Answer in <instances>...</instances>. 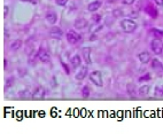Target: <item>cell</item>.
I'll return each mask as SVG.
<instances>
[{"label": "cell", "mask_w": 163, "mask_h": 134, "mask_svg": "<svg viewBox=\"0 0 163 134\" xmlns=\"http://www.w3.org/2000/svg\"><path fill=\"white\" fill-rule=\"evenodd\" d=\"M121 28L122 30L126 33H132L133 31L137 29V23L134 21H132L131 19H124L121 21Z\"/></svg>", "instance_id": "6da1fadb"}, {"label": "cell", "mask_w": 163, "mask_h": 134, "mask_svg": "<svg viewBox=\"0 0 163 134\" xmlns=\"http://www.w3.org/2000/svg\"><path fill=\"white\" fill-rule=\"evenodd\" d=\"M90 80L93 82L96 86H102L103 85V79H102V73L98 70L92 71L90 73Z\"/></svg>", "instance_id": "7a4b0ae2"}, {"label": "cell", "mask_w": 163, "mask_h": 134, "mask_svg": "<svg viewBox=\"0 0 163 134\" xmlns=\"http://www.w3.org/2000/svg\"><path fill=\"white\" fill-rule=\"evenodd\" d=\"M65 38H67L68 42L71 44V45H75V44H77L79 40H82V36L78 34L77 32H75V31H73V30H70V31L67 32Z\"/></svg>", "instance_id": "3957f363"}, {"label": "cell", "mask_w": 163, "mask_h": 134, "mask_svg": "<svg viewBox=\"0 0 163 134\" xmlns=\"http://www.w3.org/2000/svg\"><path fill=\"white\" fill-rule=\"evenodd\" d=\"M151 48H152V51L154 52V54H156V55H160V54H162V51H163V42L161 41V39H154L152 40L151 42Z\"/></svg>", "instance_id": "277c9868"}, {"label": "cell", "mask_w": 163, "mask_h": 134, "mask_svg": "<svg viewBox=\"0 0 163 134\" xmlns=\"http://www.w3.org/2000/svg\"><path fill=\"white\" fill-rule=\"evenodd\" d=\"M37 56H38V59H39L42 62H44V63H48V62L51 61V56H50V54L47 53L46 49H44V48H40V49L38 51Z\"/></svg>", "instance_id": "5b68a950"}, {"label": "cell", "mask_w": 163, "mask_h": 134, "mask_svg": "<svg viewBox=\"0 0 163 134\" xmlns=\"http://www.w3.org/2000/svg\"><path fill=\"white\" fill-rule=\"evenodd\" d=\"M50 36L53 37V38H55V39H62V37H63V31L61 30L59 27H53V28H51V30H50Z\"/></svg>", "instance_id": "8992f818"}, {"label": "cell", "mask_w": 163, "mask_h": 134, "mask_svg": "<svg viewBox=\"0 0 163 134\" xmlns=\"http://www.w3.org/2000/svg\"><path fill=\"white\" fill-rule=\"evenodd\" d=\"M45 94H46V92H45V88L44 87H37L34 91H33L32 93V99H36V100H42V99H44L45 97Z\"/></svg>", "instance_id": "52a82bcc"}, {"label": "cell", "mask_w": 163, "mask_h": 134, "mask_svg": "<svg viewBox=\"0 0 163 134\" xmlns=\"http://www.w3.org/2000/svg\"><path fill=\"white\" fill-rule=\"evenodd\" d=\"M87 25H88V22L85 19H83V17L77 19L75 21V23H74V27H75V29H77V30H84L85 28H87Z\"/></svg>", "instance_id": "ba28073f"}, {"label": "cell", "mask_w": 163, "mask_h": 134, "mask_svg": "<svg viewBox=\"0 0 163 134\" xmlns=\"http://www.w3.org/2000/svg\"><path fill=\"white\" fill-rule=\"evenodd\" d=\"M82 56H83V59H84L86 64L92 63V60H91V48L90 47H84L82 49Z\"/></svg>", "instance_id": "9c48e42d"}, {"label": "cell", "mask_w": 163, "mask_h": 134, "mask_svg": "<svg viewBox=\"0 0 163 134\" xmlns=\"http://www.w3.org/2000/svg\"><path fill=\"white\" fill-rule=\"evenodd\" d=\"M45 17H46V21L50 24H52V25H54L55 23H56V21H57V15H56L55 11H48Z\"/></svg>", "instance_id": "30bf717a"}, {"label": "cell", "mask_w": 163, "mask_h": 134, "mask_svg": "<svg viewBox=\"0 0 163 134\" xmlns=\"http://www.w3.org/2000/svg\"><path fill=\"white\" fill-rule=\"evenodd\" d=\"M101 5H102V2L99 1V0H96V1H93V2H90L88 6H87V10L94 13V11H97V10L101 7Z\"/></svg>", "instance_id": "8fae6325"}, {"label": "cell", "mask_w": 163, "mask_h": 134, "mask_svg": "<svg viewBox=\"0 0 163 134\" xmlns=\"http://www.w3.org/2000/svg\"><path fill=\"white\" fill-rule=\"evenodd\" d=\"M138 59H139V61L144 63V64H146V63H148V62L151 61V55H149V53L148 52H141V53H139L138 54Z\"/></svg>", "instance_id": "7c38bea8"}, {"label": "cell", "mask_w": 163, "mask_h": 134, "mask_svg": "<svg viewBox=\"0 0 163 134\" xmlns=\"http://www.w3.org/2000/svg\"><path fill=\"white\" fill-rule=\"evenodd\" d=\"M86 75H87V67L86 65H84V67H82L80 70L76 73L75 78H76V80H83V79L86 77Z\"/></svg>", "instance_id": "4fadbf2b"}, {"label": "cell", "mask_w": 163, "mask_h": 134, "mask_svg": "<svg viewBox=\"0 0 163 134\" xmlns=\"http://www.w3.org/2000/svg\"><path fill=\"white\" fill-rule=\"evenodd\" d=\"M151 67H152V69H154V70H156V71H159V72H161L163 70V64L160 62V60H157V59L152 60Z\"/></svg>", "instance_id": "5bb4252c"}, {"label": "cell", "mask_w": 163, "mask_h": 134, "mask_svg": "<svg viewBox=\"0 0 163 134\" xmlns=\"http://www.w3.org/2000/svg\"><path fill=\"white\" fill-rule=\"evenodd\" d=\"M80 64H82L80 56H79V55H74V56L71 57V67H73L74 69H77V68L80 67Z\"/></svg>", "instance_id": "9a60e30c"}, {"label": "cell", "mask_w": 163, "mask_h": 134, "mask_svg": "<svg viewBox=\"0 0 163 134\" xmlns=\"http://www.w3.org/2000/svg\"><path fill=\"white\" fill-rule=\"evenodd\" d=\"M21 46H22V40H20V39L14 40L11 44V49L13 52H15V51H17V49H20V47H21Z\"/></svg>", "instance_id": "2e32d148"}, {"label": "cell", "mask_w": 163, "mask_h": 134, "mask_svg": "<svg viewBox=\"0 0 163 134\" xmlns=\"http://www.w3.org/2000/svg\"><path fill=\"white\" fill-rule=\"evenodd\" d=\"M148 93H149V86H148V85H144V86H141V87L139 88V94H140L141 96L147 95Z\"/></svg>", "instance_id": "e0dca14e"}, {"label": "cell", "mask_w": 163, "mask_h": 134, "mask_svg": "<svg viewBox=\"0 0 163 134\" xmlns=\"http://www.w3.org/2000/svg\"><path fill=\"white\" fill-rule=\"evenodd\" d=\"M146 11L151 15V17H154V19H155V17H157V11H156L155 9H153L152 6H148V7L146 8Z\"/></svg>", "instance_id": "ac0fdd59"}, {"label": "cell", "mask_w": 163, "mask_h": 134, "mask_svg": "<svg viewBox=\"0 0 163 134\" xmlns=\"http://www.w3.org/2000/svg\"><path fill=\"white\" fill-rule=\"evenodd\" d=\"M82 96H83V99H87L90 96V87L86 86V85L82 90Z\"/></svg>", "instance_id": "d6986e66"}, {"label": "cell", "mask_w": 163, "mask_h": 134, "mask_svg": "<svg viewBox=\"0 0 163 134\" xmlns=\"http://www.w3.org/2000/svg\"><path fill=\"white\" fill-rule=\"evenodd\" d=\"M124 14H123V10L120 9V8H117V9H114L113 10V16L115 17V19H118V17H122Z\"/></svg>", "instance_id": "ffe728a7"}, {"label": "cell", "mask_w": 163, "mask_h": 134, "mask_svg": "<svg viewBox=\"0 0 163 134\" xmlns=\"http://www.w3.org/2000/svg\"><path fill=\"white\" fill-rule=\"evenodd\" d=\"M155 93H156V95H159V96L163 95V85H159V86H156V88H155Z\"/></svg>", "instance_id": "44dd1931"}, {"label": "cell", "mask_w": 163, "mask_h": 134, "mask_svg": "<svg viewBox=\"0 0 163 134\" xmlns=\"http://www.w3.org/2000/svg\"><path fill=\"white\" fill-rule=\"evenodd\" d=\"M151 32L154 33L155 36H157V37H163V31H160V30H157V29H152Z\"/></svg>", "instance_id": "7402d4cb"}, {"label": "cell", "mask_w": 163, "mask_h": 134, "mask_svg": "<svg viewBox=\"0 0 163 134\" xmlns=\"http://www.w3.org/2000/svg\"><path fill=\"white\" fill-rule=\"evenodd\" d=\"M13 84H14V77L8 78V79H7V82H6V90H7V88H9Z\"/></svg>", "instance_id": "603a6c76"}, {"label": "cell", "mask_w": 163, "mask_h": 134, "mask_svg": "<svg viewBox=\"0 0 163 134\" xmlns=\"http://www.w3.org/2000/svg\"><path fill=\"white\" fill-rule=\"evenodd\" d=\"M92 20L94 21V23H96V24H98L99 22L101 21V16H100V15H98V14H94V15L92 16Z\"/></svg>", "instance_id": "cb8c5ba5"}, {"label": "cell", "mask_w": 163, "mask_h": 134, "mask_svg": "<svg viewBox=\"0 0 163 134\" xmlns=\"http://www.w3.org/2000/svg\"><path fill=\"white\" fill-rule=\"evenodd\" d=\"M55 2H56L59 6H65L67 2H68V0H55Z\"/></svg>", "instance_id": "d4e9b609"}, {"label": "cell", "mask_w": 163, "mask_h": 134, "mask_svg": "<svg viewBox=\"0 0 163 134\" xmlns=\"http://www.w3.org/2000/svg\"><path fill=\"white\" fill-rule=\"evenodd\" d=\"M8 10H9L8 6H5V7H4V17H7V15H8Z\"/></svg>", "instance_id": "484cf974"}, {"label": "cell", "mask_w": 163, "mask_h": 134, "mask_svg": "<svg viewBox=\"0 0 163 134\" xmlns=\"http://www.w3.org/2000/svg\"><path fill=\"white\" fill-rule=\"evenodd\" d=\"M134 1H136V0H123V4H124V5H132Z\"/></svg>", "instance_id": "4316f807"}, {"label": "cell", "mask_w": 163, "mask_h": 134, "mask_svg": "<svg viewBox=\"0 0 163 134\" xmlns=\"http://www.w3.org/2000/svg\"><path fill=\"white\" fill-rule=\"evenodd\" d=\"M145 79H151V76H149V75H146V77H141L139 80H140V82H144Z\"/></svg>", "instance_id": "83f0119b"}, {"label": "cell", "mask_w": 163, "mask_h": 134, "mask_svg": "<svg viewBox=\"0 0 163 134\" xmlns=\"http://www.w3.org/2000/svg\"><path fill=\"white\" fill-rule=\"evenodd\" d=\"M155 2H156V5H159V6H163V0H154Z\"/></svg>", "instance_id": "f1b7e54d"}, {"label": "cell", "mask_w": 163, "mask_h": 134, "mask_svg": "<svg viewBox=\"0 0 163 134\" xmlns=\"http://www.w3.org/2000/svg\"><path fill=\"white\" fill-rule=\"evenodd\" d=\"M130 17L131 19H134V17L137 19L138 17V13H132V14H130Z\"/></svg>", "instance_id": "f546056e"}, {"label": "cell", "mask_w": 163, "mask_h": 134, "mask_svg": "<svg viewBox=\"0 0 163 134\" xmlns=\"http://www.w3.org/2000/svg\"><path fill=\"white\" fill-rule=\"evenodd\" d=\"M4 62H5V63H4V68L6 69V68H7V65H8V63H7V62H8V61H7V60H5V61H4Z\"/></svg>", "instance_id": "4dcf8cb0"}, {"label": "cell", "mask_w": 163, "mask_h": 134, "mask_svg": "<svg viewBox=\"0 0 163 134\" xmlns=\"http://www.w3.org/2000/svg\"><path fill=\"white\" fill-rule=\"evenodd\" d=\"M22 1H28V2H36V0H22Z\"/></svg>", "instance_id": "1f68e13d"}, {"label": "cell", "mask_w": 163, "mask_h": 134, "mask_svg": "<svg viewBox=\"0 0 163 134\" xmlns=\"http://www.w3.org/2000/svg\"><path fill=\"white\" fill-rule=\"evenodd\" d=\"M108 2H115V1H117V0H107Z\"/></svg>", "instance_id": "d6a6232c"}]
</instances>
